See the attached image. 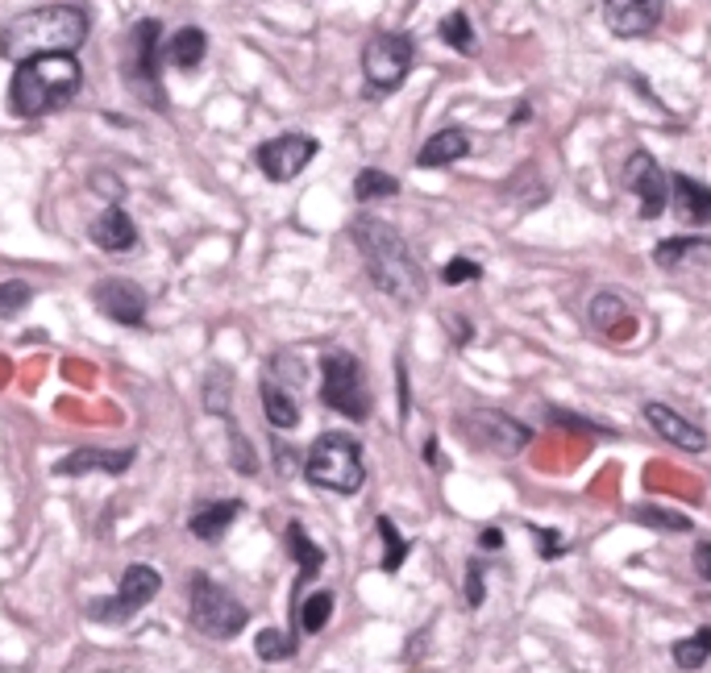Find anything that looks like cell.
Segmentation results:
<instances>
[{
  "label": "cell",
  "instance_id": "obj_40",
  "mask_svg": "<svg viewBox=\"0 0 711 673\" xmlns=\"http://www.w3.org/2000/svg\"><path fill=\"white\" fill-rule=\"evenodd\" d=\"M691 565H695L699 578L711 582V541H699L695 553H691Z\"/></svg>",
  "mask_w": 711,
  "mask_h": 673
},
{
  "label": "cell",
  "instance_id": "obj_2",
  "mask_svg": "<svg viewBox=\"0 0 711 673\" xmlns=\"http://www.w3.org/2000/svg\"><path fill=\"white\" fill-rule=\"evenodd\" d=\"M92 17L79 4H38L0 21V55L17 59V67L30 59H50V55H71L88 42Z\"/></svg>",
  "mask_w": 711,
  "mask_h": 673
},
{
  "label": "cell",
  "instance_id": "obj_25",
  "mask_svg": "<svg viewBox=\"0 0 711 673\" xmlns=\"http://www.w3.org/2000/svg\"><path fill=\"white\" fill-rule=\"evenodd\" d=\"M437 33H442L445 47H454L458 55H466V59L478 55V38H474V26H471V13H466V9H454L450 17H442Z\"/></svg>",
  "mask_w": 711,
  "mask_h": 673
},
{
  "label": "cell",
  "instance_id": "obj_3",
  "mask_svg": "<svg viewBox=\"0 0 711 673\" xmlns=\"http://www.w3.org/2000/svg\"><path fill=\"white\" fill-rule=\"evenodd\" d=\"M83 83L76 55H50V59H30L13 71L9 83V109L17 117H42L50 109L71 105Z\"/></svg>",
  "mask_w": 711,
  "mask_h": 673
},
{
  "label": "cell",
  "instance_id": "obj_1",
  "mask_svg": "<svg viewBox=\"0 0 711 673\" xmlns=\"http://www.w3.org/2000/svg\"><path fill=\"white\" fill-rule=\"evenodd\" d=\"M349 241L363 258L371 283L379 287L383 296L395 299L399 308H416L428 296V279L421 258L412 254L404 234L379 217H354L349 220Z\"/></svg>",
  "mask_w": 711,
  "mask_h": 673
},
{
  "label": "cell",
  "instance_id": "obj_41",
  "mask_svg": "<svg viewBox=\"0 0 711 673\" xmlns=\"http://www.w3.org/2000/svg\"><path fill=\"white\" fill-rule=\"evenodd\" d=\"M445 325L454 329V342H458V345L471 342V320H466L462 313H450V316H445Z\"/></svg>",
  "mask_w": 711,
  "mask_h": 673
},
{
  "label": "cell",
  "instance_id": "obj_18",
  "mask_svg": "<svg viewBox=\"0 0 711 673\" xmlns=\"http://www.w3.org/2000/svg\"><path fill=\"white\" fill-rule=\"evenodd\" d=\"M134 449H76L67 454L63 462H55V474H67V478H79V474H126L134 466Z\"/></svg>",
  "mask_w": 711,
  "mask_h": 673
},
{
  "label": "cell",
  "instance_id": "obj_31",
  "mask_svg": "<svg viewBox=\"0 0 711 673\" xmlns=\"http://www.w3.org/2000/svg\"><path fill=\"white\" fill-rule=\"evenodd\" d=\"M375 524H379V536H383V574H399V565H404V557H408L412 545L399 536V528H395L392 516H379Z\"/></svg>",
  "mask_w": 711,
  "mask_h": 673
},
{
  "label": "cell",
  "instance_id": "obj_35",
  "mask_svg": "<svg viewBox=\"0 0 711 673\" xmlns=\"http://www.w3.org/2000/svg\"><path fill=\"white\" fill-rule=\"evenodd\" d=\"M33 299L30 291V283H21V279H9V283H0V316L9 320V316H17L26 304Z\"/></svg>",
  "mask_w": 711,
  "mask_h": 673
},
{
  "label": "cell",
  "instance_id": "obj_32",
  "mask_svg": "<svg viewBox=\"0 0 711 673\" xmlns=\"http://www.w3.org/2000/svg\"><path fill=\"white\" fill-rule=\"evenodd\" d=\"M254 653L263 661L296 657V636H292V632H279V627H263V632L254 636Z\"/></svg>",
  "mask_w": 711,
  "mask_h": 673
},
{
  "label": "cell",
  "instance_id": "obj_8",
  "mask_svg": "<svg viewBox=\"0 0 711 673\" xmlns=\"http://www.w3.org/2000/svg\"><path fill=\"white\" fill-rule=\"evenodd\" d=\"M158 55H162V26H158L155 17H142V21L129 30L126 79L150 109H162V105H167V96L158 88Z\"/></svg>",
  "mask_w": 711,
  "mask_h": 673
},
{
  "label": "cell",
  "instance_id": "obj_38",
  "mask_svg": "<svg viewBox=\"0 0 711 673\" xmlns=\"http://www.w3.org/2000/svg\"><path fill=\"white\" fill-rule=\"evenodd\" d=\"M483 598H487L483 570H478V562H471L466 565V607H483Z\"/></svg>",
  "mask_w": 711,
  "mask_h": 673
},
{
  "label": "cell",
  "instance_id": "obj_27",
  "mask_svg": "<svg viewBox=\"0 0 711 673\" xmlns=\"http://www.w3.org/2000/svg\"><path fill=\"white\" fill-rule=\"evenodd\" d=\"M670 657H674V665L679 670H703L711 661V627H699L695 636H687V641H674V649H670Z\"/></svg>",
  "mask_w": 711,
  "mask_h": 673
},
{
  "label": "cell",
  "instance_id": "obj_11",
  "mask_svg": "<svg viewBox=\"0 0 711 673\" xmlns=\"http://www.w3.org/2000/svg\"><path fill=\"white\" fill-rule=\"evenodd\" d=\"M158 591H162L158 570H150V565H129L126 574H121L117 595L92 603V607H88V615H92V620H100V624H121V620H129V615H138V611H142L146 603L158 595Z\"/></svg>",
  "mask_w": 711,
  "mask_h": 673
},
{
  "label": "cell",
  "instance_id": "obj_24",
  "mask_svg": "<svg viewBox=\"0 0 711 673\" xmlns=\"http://www.w3.org/2000/svg\"><path fill=\"white\" fill-rule=\"evenodd\" d=\"M699 254H711L708 237H665V241H658V250H653V263L662 270H679L687 267L691 258H699Z\"/></svg>",
  "mask_w": 711,
  "mask_h": 673
},
{
  "label": "cell",
  "instance_id": "obj_19",
  "mask_svg": "<svg viewBox=\"0 0 711 673\" xmlns=\"http://www.w3.org/2000/svg\"><path fill=\"white\" fill-rule=\"evenodd\" d=\"M670 200H674V208H679V217L687 225H708L711 220V188L691 179V175H670Z\"/></svg>",
  "mask_w": 711,
  "mask_h": 673
},
{
  "label": "cell",
  "instance_id": "obj_30",
  "mask_svg": "<svg viewBox=\"0 0 711 673\" xmlns=\"http://www.w3.org/2000/svg\"><path fill=\"white\" fill-rule=\"evenodd\" d=\"M632 516L641 519V524H649V528H658V533H691V528H695L691 516L670 512V507H658V503H641Z\"/></svg>",
  "mask_w": 711,
  "mask_h": 673
},
{
  "label": "cell",
  "instance_id": "obj_26",
  "mask_svg": "<svg viewBox=\"0 0 711 673\" xmlns=\"http://www.w3.org/2000/svg\"><path fill=\"white\" fill-rule=\"evenodd\" d=\"M392 196H399V179H395V175L379 171V167H366V171H358V179H354V200H358V204L392 200Z\"/></svg>",
  "mask_w": 711,
  "mask_h": 673
},
{
  "label": "cell",
  "instance_id": "obj_10",
  "mask_svg": "<svg viewBox=\"0 0 711 673\" xmlns=\"http://www.w3.org/2000/svg\"><path fill=\"white\" fill-rule=\"evenodd\" d=\"M620 184L636 196V217L641 220H658L665 212V204H670V179H665V171L658 167V158L649 155V150H632L624 171H620Z\"/></svg>",
  "mask_w": 711,
  "mask_h": 673
},
{
  "label": "cell",
  "instance_id": "obj_28",
  "mask_svg": "<svg viewBox=\"0 0 711 673\" xmlns=\"http://www.w3.org/2000/svg\"><path fill=\"white\" fill-rule=\"evenodd\" d=\"M329 615H333V591H313V595L300 603V611H296L292 620L300 624L304 636H316V632H325Z\"/></svg>",
  "mask_w": 711,
  "mask_h": 673
},
{
  "label": "cell",
  "instance_id": "obj_21",
  "mask_svg": "<svg viewBox=\"0 0 711 673\" xmlns=\"http://www.w3.org/2000/svg\"><path fill=\"white\" fill-rule=\"evenodd\" d=\"M241 516V499H221V503H205L196 507L188 519V533L200 536V541H221L229 533V524Z\"/></svg>",
  "mask_w": 711,
  "mask_h": 673
},
{
  "label": "cell",
  "instance_id": "obj_14",
  "mask_svg": "<svg viewBox=\"0 0 711 673\" xmlns=\"http://www.w3.org/2000/svg\"><path fill=\"white\" fill-rule=\"evenodd\" d=\"M662 0H608L603 4V26L616 38H645L662 26Z\"/></svg>",
  "mask_w": 711,
  "mask_h": 673
},
{
  "label": "cell",
  "instance_id": "obj_42",
  "mask_svg": "<svg viewBox=\"0 0 711 673\" xmlns=\"http://www.w3.org/2000/svg\"><path fill=\"white\" fill-rule=\"evenodd\" d=\"M442 445H437V437H428L425 441V462L433 466V471H450V462H442V454H437Z\"/></svg>",
  "mask_w": 711,
  "mask_h": 673
},
{
  "label": "cell",
  "instance_id": "obj_9",
  "mask_svg": "<svg viewBox=\"0 0 711 673\" xmlns=\"http://www.w3.org/2000/svg\"><path fill=\"white\" fill-rule=\"evenodd\" d=\"M458 433L471 445L478 449H487V454H500V457H512L529 449V441H533V428L521 420H512L507 412H495V407H478V412H462L458 416Z\"/></svg>",
  "mask_w": 711,
  "mask_h": 673
},
{
  "label": "cell",
  "instance_id": "obj_12",
  "mask_svg": "<svg viewBox=\"0 0 711 673\" xmlns=\"http://www.w3.org/2000/svg\"><path fill=\"white\" fill-rule=\"evenodd\" d=\"M316 138H308V133H279V138H270L258 146V167H263V175H267L270 184H287V179H296V175L308 167L316 158Z\"/></svg>",
  "mask_w": 711,
  "mask_h": 673
},
{
  "label": "cell",
  "instance_id": "obj_44",
  "mask_svg": "<svg viewBox=\"0 0 711 673\" xmlns=\"http://www.w3.org/2000/svg\"><path fill=\"white\" fill-rule=\"evenodd\" d=\"M529 112H533V109H529V105H521V109L512 112V117H507V121H512V126H524V121H529Z\"/></svg>",
  "mask_w": 711,
  "mask_h": 673
},
{
  "label": "cell",
  "instance_id": "obj_20",
  "mask_svg": "<svg viewBox=\"0 0 711 673\" xmlns=\"http://www.w3.org/2000/svg\"><path fill=\"white\" fill-rule=\"evenodd\" d=\"M92 241L109 254H126L138 246V225H134L126 208H109L105 217L92 220Z\"/></svg>",
  "mask_w": 711,
  "mask_h": 673
},
{
  "label": "cell",
  "instance_id": "obj_15",
  "mask_svg": "<svg viewBox=\"0 0 711 673\" xmlns=\"http://www.w3.org/2000/svg\"><path fill=\"white\" fill-rule=\"evenodd\" d=\"M641 416H645L649 428H653L662 441H670L674 449H687V454H703V449H708V433H703L699 424L687 420V416H679L674 407L649 399V404L641 407Z\"/></svg>",
  "mask_w": 711,
  "mask_h": 673
},
{
  "label": "cell",
  "instance_id": "obj_43",
  "mask_svg": "<svg viewBox=\"0 0 711 673\" xmlns=\"http://www.w3.org/2000/svg\"><path fill=\"white\" fill-rule=\"evenodd\" d=\"M478 545H483V548H500V545H504V533H500V528H483Z\"/></svg>",
  "mask_w": 711,
  "mask_h": 673
},
{
  "label": "cell",
  "instance_id": "obj_7",
  "mask_svg": "<svg viewBox=\"0 0 711 673\" xmlns=\"http://www.w3.org/2000/svg\"><path fill=\"white\" fill-rule=\"evenodd\" d=\"M412 63H416V38L399 30L375 33L363 50V76L371 83V96H392L404 88Z\"/></svg>",
  "mask_w": 711,
  "mask_h": 673
},
{
  "label": "cell",
  "instance_id": "obj_22",
  "mask_svg": "<svg viewBox=\"0 0 711 673\" xmlns=\"http://www.w3.org/2000/svg\"><path fill=\"white\" fill-rule=\"evenodd\" d=\"M258 395H263V407H267V420L270 428H296L300 424V404H296V395L287 392L284 383H275V378H263V387H258Z\"/></svg>",
  "mask_w": 711,
  "mask_h": 673
},
{
  "label": "cell",
  "instance_id": "obj_34",
  "mask_svg": "<svg viewBox=\"0 0 711 673\" xmlns=\"http://www.w3.org/2000/svg\"><path fill=\"white\" fill-rule=\"evenodd\" d=\"M478 279H483V267H478L474 258H466V254H454V258L442 267L445 287H462V283H478Z\"/></svg>",
  "mask_w": 711,
  "mask_h": 673
},
{
  "label": "cell",
  "instance_id": "obj_5",
  "mask_svg": "<svg viewBox=\"0 0 711 673\" xmlns=\"http://www.w3.org/2000/svg\"><path fill=\"white\" fill-rule=\"evenodd\" d=\"M320 404L349 416L354 424L371 420V387H366L363 362L349 349H325L320 354Z\"/></svg>",
  "mask_w": 711,
  "mask_h": 673
},
{
  "label": "cell",
  "instance_id": "obj_16",
  "mask_svg": "<svg viewBox=\"0 0 711 673\" xmlns=\"http://www.w3.org/2000/svg\"><path fill=\"white\" fill-rule=\"evenodd\" d=\"M287 553H292L296 565H300V574H296V591H292V615H296L300 603H304V586L325 570V548L304 533V524H287Z\"/></svg>",
  "mask_w": 711,
  "mask_h": 673
},
{
  "label": "cell",
  "instance_id": "obj_33",
  "mask_svg": "<svg viewBox=\"0 0 711 673\" xmlns=\"http://www.w3.org/2000/svg\"><path fill=\"white\" fill-rule=\"evenodd\" d=\"M624 316H629V308H624V299L612 296V291H600V296L591 299V320H595L603 333H612V325H620Z\"/></svg>",
  "mask_w": 711,
  "mask_h": 673
},
{
  "label": "cell",
  "instance_id": "obj_36",
  "mask_svg": "<svg viewBox=\"0 0 711 673\" xmlns=\"http://www.w3.org/2000/svg\"><path fill=\"white\" fill-rule=\"evenodd\" d=\"M529 533L537 536V553H541V557H545V562H557V557L566 553V545H562V536L553 533V528H537V524H533Z\"/></svg>",
  "mask_w": 711,
  "mask_h": 673
},
{
  "label": "cell",
  "instance_id": "obj_4",
  "mask_svg": "<svg viewBox=\"0 0 711 673\" xmlns=\"http://www.w3.org/2000/svg\"><path fill=\"white\" fill-rule=\"evenodd\" d=\"M304 478L333 495H358L366 483L363 445L349 433H320L304 457Z\"/></svg>",
  "mask_w": 711,
  "mask_h": 673
},
{
  "label": "cell",
  "instance_id": "obj_17",
  "mask_svg": "<svg viewBox=\"0 0 711 673\" xmlns=\"http://www.w3.org/2000/svg\"><path fill=\"white\" fill-rule=\"evenodd\" d=\"M474 150V138L471 129L462 126H445L437 129L433 138L421 146V155H416V167H425V171H437V167H450V162H458Z\"/></svg>",
  "mask_w": 711,
  "mask_h": 673
},
{
  "label": "cell",
  "instance_id": "obj_39",
  "mask_svg": "<svg viewBox=\"0 0 711 673\" xmlns=\"http://www.w3.org/2000/svg\"><path fill=\"white\" fill-rule=\"evenodd\" d=\"M229 457H234V466H237L241 474H254V471H258V457H254L250 441L241 437L237 428H234V454H229Z\"/></svg>",
  "mask_w": 711,
  "mask_h": 673
},
{
  "label": "cell",
  "instance_id": "obj_23",
  "mask_svg": "<svg viewBox=\"0 0 711 673\" xmlns=\"http://www.w3.org/2000/svg\"><path fill=\"white\" fill-rule=\"evenodd\" d=\"M205 50H208L205 30L184 26V30H175L171 42H167V63L179 67V71H196V67L205 63Z\"/></svg>",
  "mask_w": 711,
  "mask_h": 673
},
{
  "label": "cell",
  "instance_id": "obj_13",
  "mask_svg": "<svg viewBox=\"0 0 711 673\" xmlns=\"http://www.w3.org/2000/svg\"><path fill=\"white\" fill-rule=\"evenodd\" d=\"M92 304L100 316L117 325H142L146 320V291L129 279H105L92 287Z\"/></svg>",
  "mask_w": 711,
  "mask_h": 673
},
{
  "label": "cell",
  "instance_id": "obj_29",
  "mask_svg": "<svg viewBox=\"0 0 711 673\" xmlns=\"http://www.w3.org/2000/svg\"><path fill=\"white\" fill-rule=\"evenodd\" d=\"M229 399H234V375L225 366H213L205 378V412L208 416H229Z\"/></svg>",
  "mask_w": 711,
  "mask_h": 673
},
{
  "label": "cell",
  "instance_id": "obj_6",
  "mask_svg": "<svg viewBox=\"0 0 711 673\" xmlns=\"http://www.w3.org/2000/svg\"><path fill=\"white\" fill-rule=\"evenodd\" d=\"M188 620L208 641H234V636H241V627L250 624V611L241 607L221 582H213L208 574H191Z\"/></svg>",
  "mask_w": 711,
  "mask_h": 673
},
{
  "label": "cell",
  "instance_id": "obj_37",
  "mask_svg": "<svg viewBox=\"0 0 711 673\" xmlns=\"http://www.w3.org/2000/svg\"><path fill=\"white\" fill-rule=\"evenodd\" d=\"M553 420L566 424V428H583V433H600V437H616V428L595 424V420H583V416H574V412H557V407H553Z\"/></svg>",
  "mask_w": 711,
  "mask_h": 673
}]
</instances>
